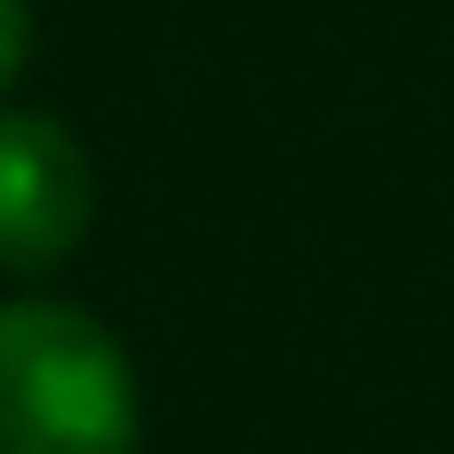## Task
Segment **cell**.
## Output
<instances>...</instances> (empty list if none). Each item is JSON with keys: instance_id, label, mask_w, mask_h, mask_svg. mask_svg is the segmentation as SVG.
Returning <instances> with one entry per match:
<instances>
[{"instance_id": "obj_1", "label": "cell", "mask_w": 454, "mask_h": 454, "mask_svg": "<svg viewBox=\"0 0 454 454\" xmlns=\"http://www.w3.org/2000/svg\"><path fill=\"white\" fill-rule=\"evenodd\" d=\"M144 399L112 327L80 303H0V454H136Z\"/></svg>"}, {"instance_id": "obj_2", "label": "cell", "mask_w": 454, "mask_h": 454, "mask_svg": "<svg viewBox=\"0 0 454 454\" xmlns=\"http://www.w3.org/2000/svg\"><path fill=\"white\" fill-rule=\"evenodd\" d=\"M96 176L64 120L48 112H0V263L48 271L88 239Z\"/></svg>"}, {"instance_id": "obj_3", "label": "cell", "mask_w": 454, "mask_h": 454, "mask_svg": "<svg viewBox=\"0 0 454 454\" xmlns=\"http://www.w3.org/2000/svg\"><path fill=\"white\" fill-rule=\"evenodd\" d=\"M32 64V0H0V88Z\"/></svg>"}]
</instances>
